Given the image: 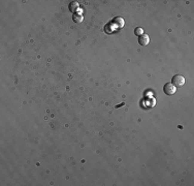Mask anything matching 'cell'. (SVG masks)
Returning a JSON list of instances; mask_svg holds the SVG:
<instances>
[{"mask_svg":"<svg viewBox=\"0 0 194 186\" xmlns=\"http://www.w3.org/2000/svg\"><path fill=\"white\" fill-rule=\"evenodd\" d=\"M172 84L175 87H182L185 84V78L181 75H175V77L172 78Z\"/></svg>","mask_w":194,"mask_h":186,"instance_id":"6da1fadb","label":"cell"},{"mask_svg":"<svg viewBox=\"0 0 194 186\" xmlns=\"http://www.w3.org/2000/svg\"><path fill=\"white\" fill-rule=\"evenodd\" d=\"M163 90L166 95H173L175 93V91H177V87L173 86L172 83H167V84L164 85Z\"/></svg>","mask_w":194,"mask_h":186,"instance_id":"7a4b0ae2","label":"cell"},{"mask_svg":"<svg viewBox=\"0 0 194 186\" xmlns=\"http://www.w3.org/2000/svg\"><path fill=\"white\" fill-rule=\"evenodd\" d=\"M111 24H113L114 26H115V28L118 30V29L122 28V27L124 26L125 22H124V19H122V18L118 17V18H115V19L111 21Z\"/></svg>","mask_w":194,"mask_h":186,"instance_id":"3957f363","label":"cell"},{"mask_svg":"<svg viewBox=\"0 0 194 186\" xmlns=\"http://www.w3.org/2000/svg\"><path fill=\"white\" fill-rule=\"evenodd\" d=\"M138 43L140 46H148L150 43V37L148 34H143L138 37Z\"/></svg>","mask_w":194,"mask_h":186,"instance_id":"277c9868","label":"cell"},{"mask_svg":"<svg viewBox=\"0 0 194 186\" xmlns=\"http://www.w3.org/2000/svg\"><path fill=\"white\" fill-rule=\"evenodd\" d=\"M134 33H135V35H143V28H140V27H138V28H135V30H134Z\"/></svg>","mask_w":194,"mask_h":186,"instance_id":"5b68a950","label":"cell"},{"mask_svg":"<svg viewBox=\"0 0 194 186\" xmlns=\"http://www.w3.org/2000/svg\"><path fill=\"white\" fill-rule=\"evenodd\" d=\"M82 16L81 17H77V16H76V17H74V21H76V22H82Z\"/></svg>","mask_w":194,"mask_h":186,"instance_id":"8992f818","label":"cell"}]
</instances>
